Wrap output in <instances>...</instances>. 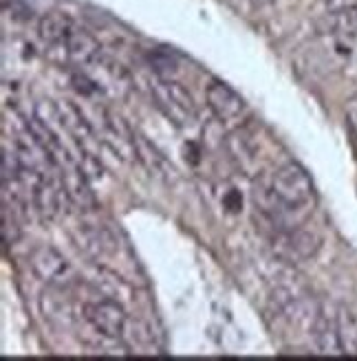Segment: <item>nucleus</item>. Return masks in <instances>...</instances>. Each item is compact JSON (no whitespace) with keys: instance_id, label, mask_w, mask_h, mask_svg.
Instances as JSON below:
<instances>
[{"instance_id":"obj_1","label":"nucleus","mask_w":357,"mask_h":361,"mask_svg":"<svg viewBox=\"0 0 357 361\" xmlns=\"http://www.w3.org/2000/svg\"><path fill=\"white\" fill-rule=\"evenodd\" d=\"M150 93L159 111H162L174 126H178V128H188V126H192L196 117H199L192 95L174 80L155 78L150 82Z\"/></svg>"},{"instance_id":"obj_2","label":"nucleus","mask_w":357,"mask_h":361,"mask_svg":"<svg viewBox=\"0 0 357 361\" xmlns=\"http://www.w3.org/2000/svg\"><path fill=\"white\" fill-rule=\"evenodd\" d=\"M272 190L278 201L289 212H298L307 207L313 201V183L307 170L289 161V164L280 166L272 176Z\"/></svg>"},{"instance_id":"obj_3","label":"nucleus","mask_w":357,"mask_h":361,"mask_svg":"<svg viewBox=\"0 0 357 361\" xmlns=\"http://www.w3.org/2000/svg\"><path fill=\"white\" fill-rule=\"evenodd\" d=\"M84 68V73L91 78V82L95 84L97 93L109 97V99H126L133 90V80L131 73L123 68L119 62H115L113 58L99 56L93 58Z\"/></svg>"},{"instance_id":"obj_4","label":"nucleus","mask_w":357,"mask_h":361,"mask_svg":"<svg viewBox=\"0 0 357 361\" xmlns=\"http://www.w3.org/2000/svg\"><path fill=\"white\" fill-rule=\"evenodd\" d=\"M84 319L91 324L95 333H99L106 339H119L126 333V324H128L126 306H121L119 302L109 298L86 302Z\"/></svg>"},{"instance_id":"obj_5","label":"nucleus","mask_w":357,"mask_h":361,"mask_svg":"<svg viewBox=\"0 0 357 361\" xmlns=\"http://www.w3.org/2000/svg\"><path fill=\"white\" fill-rule=\"evenodd\" d=\"M58 172L68 203L82 212H91L95 207V196L91 192V185H88V176L84 174L82 166L75 164L73 159H66L58 166Z\"/></svg>"},{"instance_id":"obj_6","label":"nucleus","mask_w":357,"mask_h":361,"mask_svg":"<svg viewBox=\"0 0 357 361\" xmlns=\"http://www.w3.org/2000/svg\"><path fill=\"white\" fill-rule=\"evenodd\" d=\"M71 238H73L75 247L82 254L91 260H102L106 256L115 254V249H117L113 233L106 227L91 225V223H80L75 229H71Z\"/></svg>"},{"instance_id":"obj_7","label":"nucleus","mask_w":357,"mask_h":361,"mask_svg":"<svg viewBox=\"0 0 357 361\" xmlns=\"http://www.w3.org/2000/svg\"><path fill=\"white\" fill-rule=\"evenodd\" d=\"M274 243L280 247V254L289 260H307L313 258L320 249L322 238L315 231L302 229V227H289L274 233Z\"/></svg>"},{"instance_id":"obj_8","label":"nucleus","mask_w":357,"mask_h":361,"mask_svg":"<svg viewBox=\"0 0 357 361\" xmlns=\"http://www.w3.org/2000/svg\"><path fill=\"white\" fill-rule=\"evenodd\" d=\"M205 99H207V106L214 113V117L223 123L241 119L247 111L245 99L236 93L234 88L223 84V82H212L205 90Z\"/></svg>"},{"instance_id":"obj_9","label":"nucleus","mask_w":357,"mask_h":361,"mask_svg":"<svg viewBox=\"0 0 357 361\" xmlns=\"http://www.w3.org/2000/svg\"><path fill=\"white\" fill-rule=\"evenodd\" d=\"M29 267L33 271V276L47 284H62V278L68 274V264L62 258V254L49 245H40L31 251Z\"/></svg>"},{"instance_id":"obj_10","label":"nucleus","mask_w":357,"mask_h":361,"mask_svg":"<svg viewBox=\"0 0 357 361\" xmlns=\"http://www.w3.org/2000/svg\"><path fill=\"white\" fill-rule=\"evenodd\" d=\"M311 335L320 353L325 355H337L342 353L340 333H337V313H327V309L320 306V311L311 324Z\"/></svg>"},{"instance_id":"obj_11","label":"nucleus","mask_w":357,"mask_h":361,"mask_svg":"<svg viewBox=\"0 0 357 361\" xmlns=\"http://www.w3.org/2000/svg\"><path fill=\"white\" fill-rule=\"evenodd\" d=\"M64 47V58L78 66H86L93 58L99 56V42L95 35H91L84 29H73L68 38L62 42Z\"/></svg>"},{"instance_id":"obj_12","label":"nucleus","mask_w":357,"mask_h":361,"mask_svg":"<svg viewBox=\"0 0 357 361\" xmlns=\"http://www.w3.org/2000/svg\"><path fill=\"white\" fill-rule=\"evenodd\" d=\"M227 150L247 176L258 174V159L260 157H258V150L254 148L252 137H249L245 130H236L227 137Z\"/></svg>"},{"instance_id":"obj_13","label":"nucleus","mask_w":357,"mask_h":361,"mask_svg":"<svg viewBox=\"0 0 357 361\" xmlns=\"http://www.w3.org/2000/svg\"><path fill=\"white\" fill-rule=\"evenodd\" d=\"M40 309L53 324H68L73 319V304L66 298L62 284H49V288L42 293Z\"/></svg>"},{"instance_id":"obj_14","label":"nucleus","mask_w":357,"mask_h":361,"mask_svg":"<svg viewBox=\"0 0 357 361\" xmlns=\"http://www.w3.org/2000/svg\"><path fill=\"white\" fill-rule=\"evenodd\" d=\"M75 29L73 20L62 13V11H49L40 18V25H38V31H40V38L49 44H62L71 31Z\"/></svg>"},{"instance_id":"obj_15","label":"nucleus","mask_w":357,"mask_h":361,"mask_svg":"<svg viewBox=\"0 0 357 361\" xmlns=\"http://www.w3.org/2000/svg\"><path fill=\"white\" fill-rule=\"evenodd\" d=\"M137 161L141 166H144L150 174L159 176V178H172L174 170L172 166L168 164V161L164 159V154L159 152L155 146H150V143L146 141V137L137 135Z\"/></svg>"},{"instance_id":"obj_16","label":"nucleus","mask_w":357,"mask_h":361,"mask_svg":"<svg viewBox=\"0 0 357 361\" xmlns=\"http://www.w3.org/2000/svg\"><path fill=\"white\" fill-rule=\"evenodd\" d=\"M95 286H97V291H99L104 298L115 300V302H119L121 306H126V300H131V295H133L131 286H128L126 282H123L119 276H115L113 271H109V269H97Z\"/></svg>"},{"instance_id":"obj_17","label":"nucleus","mask_w":357,"mask_h":361,"mask_svg":"<svg viewBox=\"0 0 357 361\" xmlns=\"http://www.w3.org/2000/svg\"><path fill=\"white\" fill-rule=\"evenodd\" d=\"M337 333L342 353L357 355V317L349 309H337Z\"/></svg>"},{"instance_id":"obj_18","label":"nucleus","mask_w":357,"mask_h":361,"mask_svg":"<svg viewBox=\"0 0 357 361\" xmlns=\"http://www.w3.org/2000/svg\"><path fill=\"white\" fill-rule=\"evenodd\" d=\"M18 238H20V227H18L13 216H9V209H3V240L5 245H13Z\"/></svg>"},{"instance_id":"obj_19","label":"nucleus","mask_w":357,"mask_h":361,"mask_svg":"<svg viewBox=\"0 0 357 361\" xmlns=\"http://www.w3.org/2000/svg\"><path fill=\"white\" fill-rule=\"evenodd\" d=\"M327 9L331 13H346L357 9V0H327Z\"/></svg>"},{"instance_id":"obj_20","label":"nucleus","mask_w":357,"mask_h":361,"mask_svg":"<svg viewBox=\"0 0 357 361\" xmlns=\"http://www.w3.org/2000/svg\"><path fill=\"white\" fill-rule=\"evenodd\" d=\"M344 111H346V119H349V123H351V128L357 133V95H353V97L346 102Z\"/></svg>"},{"instance_id":"obj_21","label":"nucleus","mask_w":357,"mask_h":361,"mask_svg":"<svg viewBox=\"0 0 357 361\" xmlns=\"http://www.w3.org/2000/svg\"><path fill=\"white\" fill-rule=\"evenodd\" d=\"M249 5H254V7H265V5H270L274 3V0H247Z\"/></svg>"}]
</instances>
